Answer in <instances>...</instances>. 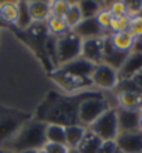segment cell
Here are the masks:
<instances>
[{"label": "cell", "instance_id": "6da1fadb", "mask_svg": "<svg viewBox=\"0 0 142 153\" xmlns=\"http://www.w3.org/2000/svg\"><path fill=\"white\" fill-rule=\"evenodd\" d=\"M95 66L97 64L80 57L66 65L58 66L53 72V80L66 91H76L77 88L91 84V75Z\"/></svg>", "mask_w": 142, "mask_h": 153}, {"label": "cell", "instance_id": "7a4b0ae2", "mask_svg": "<svg viewBox=\"0 0 142 153\" xmlns=\"http://www.w3.org/2000/svg\"><path fill=\"white\" fill-rule=\"evenodd\" d=\"M46 127L47 123L37 119H29L21 126L13 138L3 148L13 153H19L24 150H39L46 145Z\"/></svg>", "mask_w": 142, "mask_h": 153}, {"label": "cell", "instance_id": "3957f363", "mask_svg": "<svg viewBox=\"0 0 142 153\" xmlns=\"http://www.w3.org/2000/svg\"><path fill=\"white\" fill-rule=\"evenodd\" d=\"M109 108L113 106H110L109 102L101 94L88 97V98L83 100L77 108V123L83 127L88 128Z\"/></svg>", "mask_w": 142, "mask_h": 153}, {"label": "cell", "instance_id": "277c9868", "mask_svg": "<svg viewBox=\"0 0 142 153\" xmlns=\"http://www.w3.org/2000/svg\"><path fill=\"white\" fill-rule=\"evenodd\" d=\"M82 43L83 40L71 30L55 39V59L58 66L66 65L82 57Z\"/></svg>", "mask_w": 142, "mask_h": 153}, {"label": "cell", "instance_id": "5b68a950", "mask_svg": "<svg viewBox=\"0 0 142 153\" xmlns=\"http://www.w3.org/2000/svg\"><path fill=\"white\" fill-rule=\"evenodd\" d=\"M88 130L95 134L101 141H116L119 135V123H117V109L109 108L103 114H101L94 123L88 127Z\"/></svg>", "mask_w": 142, "mask_h": 153}, {"label": "cell", "instance_id": "8992f818", "mask_svg": "<svg viewBox=\"0 0 142 153\" xmlns=\"http://www.w3.org/2000/svg\"><path fill=\"white\" fill-rule=\"evenodd\" d=\"M28 120L29 119H24L21 112L15 109H7L0 113V148H3Z\"/></svg>", "mask_w": 142, "mask_h": 153}, {"label": "cell", "instance_id": "52a82bcc", "mask_svg": "<svg viewBox=\"0 0 142 153\" xmlns=\"http://www.w3.org/2000/svg\"><path fill=\"white\" fill-rule=\"evenodd\" d=\"M91 84L102 90H114L119 84L117 71L106 64H98L91 75Z\"/></svg>", "mask_w": 142, "mask_h": 153}, {"label": "cell", "instance_id": "ba28073f", "mask_svg": "<svg viewBox=\"0 0 142 153\" xmlns=\"http://www.w3.org/2000/svg\"><path fill=\"white\" fill-rule=\"evenodd\" d=\"M116 100L120 109H132V111L142 109V91L137 88L135 85L119 88Z\"/></svg>", "mask_w": 142, "mask_h": 153}, {"label": "cell", "instance_id": "9c48e42d", "mask_svg": "<svg viewBox=\"0 0 142 153\" xmlns=\"http://www.w3.org/2000/svg\"><path fill=\"white\" fill-rule=\"evenodd\" d=\"M103 43H105V36L84 39L82 43V58H84L87 61H91V62H94L97 65L102 64Z\"/></svg>", "mask_w": 142, "mask_h": 153}, {"label": "cell", "instance_id": "30bf717a", "mask_svg": "<svg viewBox=\"0 0 142 153\" xmlns=\"http://www.w3.org/2000/svg\"><path fill=\"white\" fill-rule=\"evenodd\" d=\"M114 142L120 153H142V131L119 132Z\"/></svg>", "mask_w": 142, "mask_h": 153}, {"label": "cell", "instance_id": "8fae6325", "mask_svg": "<svg viewBox=\"0 0 142 153\" xmlns=\"http://www.w3.org/2000/svg\"><path fill=\"white\" fill-rule=\"evenodd\" d=\"M117 109V123L119 132H134L139 131V111L132 109Z\"/></svg>", "mask_w": 142, "mask_h": 153}, {"label": "cell", "instance_id": "7c38bea8", "mask_svg": "<svg viewBox=\"0 0 142 153\" xmlns=\"http://www.w3.org/2000/svg\"><path fill=\"white\" fill-rule=\"evenodd\" d=\"M71 32H73L76 36H79L82 40L106 36V32L97 22V18H83V21Z\"/></svg>", "mask_w": 142, "mask_h": 153}, {"label": "cell", "instance_id": "4fadbf2b", "mask_svg": "<svg viewBox=\"0 0 142 153\" xmlns=\"http://www.w3.org/2000/svg\"><path fill=\"white\" fill-rule=\"evenodd\" d=\"M142 71V54L138 53H130L120 66V69L117 71L119 75V80H130L132 76Z\"/></svg>", "mask_w": 142, "mask_h": 153}, {"label": "cell", "instance_id": "5bb4252c", "mask_svg": "<svg viewBox=\"0 0 142 153\" xmlns=\"http://www.w3.org/2000/svg\"><path fill=\"white\" fill-rule=\"evenodd\" d=\"M51 1L47 0H32L28 1V10L33 22H46V19L51 15L50 13Z\"/></svg>", "mask_w": 142, "mask_h": 153}, {"label": "cell", "instance_id": "9a60e30c", "mask_svg": "<svg viewBox=\"0 0 142 153\" xmlns=\"http://www.w3.org/2000/svg\"><path fill=\"white\" fill-rule=\"evenodd\" d=\"M110 44L119 53H131L134 46V37L130 35V32H117L109 35Z\"/></svg>", "mask_w": 142, "mask_h": 153}, {"label": "cell", "instance_id": "2e32d148", "mask_svg": "<svg viewBox=\"0 0 142 153\" xmlns=\"http://www.w3.org/2000/svg\"><path fill=\"white\" fill-rule=\"evenodd\" d=\"M87 128L80 124H72L68 126L65 130V143L69 149H77L80 142L84 138Z\"/></svg>", "mask_w": 142, "mask_h": 153}, {"label": "cell", "instance_id": "e0dca14e", "mask_svg": "<svg viewBox=\"0 0 142 153\" xmlns=\"http://www.w3.org/2000/svg\"><path fill=\"white\" fill-rule=\"evenodd\" d=\"M18 18V1H0V21L6 25L17 24Z\"/></svg>", "mask_w": 142, "mask_h": 153}, {"label": "cell", "instance_id": "ac0fdd59", "mask_svg": "<svg viewBox=\"0 0 142 153\" xmlns=\"http://www.w3.org/2000/svg\"><path fill=\"white\" fill-rule=\"evenodd\" d=\"M46 29L47 33L54 39H58V37H61V36H64L65 33L69 32L64 18L54 17V15H50L46 19Z\"/></svg>", "mask_w": 142, "mask_h": 153}, {"label": "cell", "instance_id": "d6986e66", "mask_svg": "<svg viewBox=\"0 0 142 153\" xmlns=\"http://www.w3.org/2000/svg\"><path fill=\"white\" fill-rule=\"evenodd\" d=\"M102 142L103 141H101L95 134H92L88 128H87V132H85L84 138H83V141L79 145L77 150L80 153H100Z\"/></svg>", "mask_w": 142, "mask_h": 153}, {"label": "cell", "instance_id": "ffe728a7", "mask_svg": "<svg viewBox=\"0 0 142 153\" xmlns=\"http://www.w3.org/2000/svg\"><path fill=\"white\" fill-rule=\"evenodd\" d=\"M65 130L66 127L54 123H47L46 141L51 143H65ZM66 145V143H65Z\"/></svg>", "mask_w": 142, "mask_h": 153}, {"label": "cell", "instance_id": "44dd1931", "mask_svg": "<svg viewBox=\"0 0 142 153\" xmlns=\"http://www.w3.org/2000/svg\"><path fill=\"white\" fill-rule=\"evenodd\" d=\"M64 19H65V24H66L69 30H73V29L83 21V14H82L80 7H79L77 1H72L71 3V7L68 10L66 15L64 17Z\"/></svg>", "mask_w": 142, "mask_h": 153}, {"label": "cell", "instance_id": "7402d4cb", "mask_svg": "<svg viewBox=\"0 0 142 153\" xmlns=\"http://www.w3.org/2000/svg\"><path fill=\"white\" fill-rule=\"evenodd\" d=\"M32 24L33 21L28 10V1H18V18L15 26L21 30H28Z\"/></svg>", "mask_w": 142, "mask_h": 153}, {"label": "cell", "instance_id": "603a6c76", "mask_svg": "<svg viewBox=\"0 0 142 153\" xmlns=\"http://www.w3.org/2000/svg\"><path fill=\"white\" fill-rule=\"evenodd\" d=\"M77 3L82 10L83 18H95L97 14L103 8L101 1H94V0H84V1H77Z\"/></svg>", "mask_w": 142, "mask_h": 153}, {"label": "cell", "instance_id": "cb8c5ba5", "mask_svg": "<svg viewBox=\"0 0 142 153\" xmlns=\"http://www.w3.org/2000/svg\"><path fill=\"white\" fill-rule=\"evenodd\" d=\"M72 1H68V0H55V1H51L50 6V13L54 17H59L64 18L66 15L68 10L71 7Z\"/></svg>", "mask_w": 142, "mask_h": 153}, {"label": "cell", "instance_id": "d4e9b609", "mask_svg": "<svg viewBox=\"0 0 142 153\" xmlns=\"http://www.w3.org/2000/svg\"><path fill=\"white\" fill-rule=\"evenodd\" d=\"M128 26H130V17H127V15H124V17H113L109 29L112 33L127 32Z\"/></svg>", "mask_w": 142, "mask_h": 153}, {"label": "cell", "instance_id": "484cf974", "mask_svg": "<svg viewBox=\"0 0 142 153\" xmlns=\"http://www.w3.org/2000/svg\"><path fill=\"white\" fill-rule=\"evenodd\" d=\"M97 22L100 24L101 28L106 32L108 29L110 28V22H112V18H113V15H112V13L109 11V8L108 7H103L102 10L97 14Z\"/></svg>", "mask_w": 142, "mask_h": 153}, {"label": "cell", "instance_id": "4316f807", "mask_svg": "<svg viewBox=\"0 0 142 153\" xmlns=\"http://www.w3.org/2000/svg\"><path fill=\"white\" fill-rule=\"evenodd\" d=\"M127 32H130V35H131L134 39L141 37L142 36V14L130 18V26H128Z\"/></svg>", "mask_w": 142, "mask_h": 153}, {"label": "cell", "instance_id": "83f0119b", "mask_svg": "<svg viewBox=\"0 0 142 153\" xmlns=\"http://www.w3.org/2000/svg\"><path fill=\"white\" fill-rule=\"evenodd\" d=\"M109 11L112 13L113 17H124L127 15V7H126V1L123 0H117V1H112L109 4Z\"/></svg>", "mask_w": 142, "mask_h": 153}, {"label": "cell", "instance_id": "f1b7e54d", "mask_svg": "<svg viewBox=\"0 0 142 153\" xmlns=\"http://www.w3.org/2000/svg\"><path fill=\"white\" fill-rule=\"evenodd\" d=\"M126 7H127V17L130 18L142 14V1H139V0H137V1H134V0L126 1Z\"/></svg>", "mask_w": 142, "mask_h": 153}, {"label": "cell", "instance_id": "f546056e", "mask_svg": "<svg viewBox=\"0 0 142 153\" xmlns=\"http://www.w3.org/2000/svg\"><path fill=\"white\" fill-rule=\"evenodd\" d=\"M43 149L46 150V153H69L71 152V149H69L65 143L46 142V145L43 146Z\"/></svg>", "mask_w": 142, "mask_h": 153}, {"label": "cell", "instance_id": "4dcf8cb0", "mask_svg": "<svg viewBox=\"0 0 142 153\" xmlns=\"http://www.w3.org/2000/svg\"><path fill=\"white\" fill-rule=\"evenodd\" d=\"M132 83H134V85L137 87L138 90H141L142 91V71L139 72V73H137L135 76H132L131 79H130Z\"/></svg>", "mask_w": 142, "mask_h": 153}, {"label": "cell", "instance_id": "1f68e13d", "mask_svg": "<svg viewBox=\"0 0 142 153\" xmlns=\"http://www.w3.org/2000/svg\"><path fill=\"white\" fill-rule=\"evenodd\" d=\"M132 53H138L142 54V36L141 37H137L134 40V46H132Z\"/></svg>", "mask_w": 142, "mask_h": 153}, {"label": "cell", "instance_id": "d6a6232c", "mask_svg": "<svg viewBox=\"0 0 142 153\" xmlns=\"http://www.w3.org/2000/svg\"><path fill=\"white\" fill-rule=\"evenodd\" d=\"M139 131H142V109L139 111Z\"/></svg>", "mask_w": 142, "mask_h": 153}, {"label": "cell", "instance_id": "836d02e7", "mask_svg": "<svg viewBox=\"0 0 142 153\" xmlns=\"http://www.w3.org/2000/svg\"><path fill=\"white\" fill-rule=\"evenodd\" d=\"M0 153H13V152H10V150L6 149V148H0Z\"/></svg>", "mask_w": 142, "mask_h": 153}, {"label": "cell", "instance_id": "e575fe53", "mask_svg": "<svg viewBox=\"0 0 142 153\" xmlns=\"http://www.w3.org/2000/svg\"><path fill=\"white\" fill-rule=\"evenodd\" d=\"M19 153H37V150H24V152H19Z\"/></svg>", "mask_w": 142, "mask_h": 153}, {"label": "cell", "instance_id": "d590c367", "mask_svg": "<svg viewBox=\"0 0 142 153\" xmlns=\"http://www.w3.org/2000/svg\"><path fill=\"white\" fill-rule=\"evenodd\" d=\"M69 153H80V152H79L77 149H71V152H69Z\"/></svg>", "mask_w": 142, "mask_h": 153}, {"label": "cell", "instance_id": "8d00e7d4", "mask_svg": "<svg viewBox=\"0 0 142 153\" xmlns=\"http://www.w3.org/2000/svg\"><path fill=\"white\" fill-rule=\"evenodd\" d=\"M4 28H1V26H0V36H1V30H3Z\"/></svg>", "mask_w": 142, "mask_h": 153}]
</instances>
